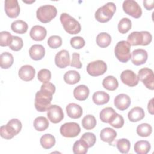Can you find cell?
<instances>
[{"label":"cell","instance_id":"obj_1","mask_svg":"<svg viewBox=\"0 0 154 154\" xmlns=\"http://www.w3.org/2000/svg\"><path fill=\"white\" fill-rule=\"evenodd\" d=\"M55 91V85L49 82L43 83L40 90L35 94L34 105L35 109L39 112L48 111L52 100V95Z\"/></svg>","mask_w":154,"mask_h":154},{"label":"cell","instance_id":"obj_2","mask_svg":"<svg viewBox=\"0 0 154 154\" xmlns=\"http://www.w3.org/2000/svg\"><path fill=\"white\" fill-rule=\"evenodd\" d=\"M22 125L17 119H12L9 120L7 125L1 126L0 128V134L2 138L10 140L18 134L22 129Z\"/></svg>","mask_w":154,"mask_h":154},{"label":"cell","instance_id":"obj_3","mask_svg":"<svg viewBox=\"0 0 154 154\" xmlns=\"http://www.w3.org/2000/svg\"><path fill=\"white\" fill-rule=\"evenodd\" d=\"M116 11V6L112 2H108L99 7L95 12V19L99 22H108L114 16Z\"/></svg>","mask_w":154,"mask_h":154},{"label":"cell","instance_id":"obj_4","mask_svg":"<svg viewBox=\"0 0 154 154\" xmlns=\"http://www.w3.org/2000/svg\"><path fill=\"white\" fill-rule=\"evenodd\" d=\"M152 40V34L146 31H134L127 38V42L132 46H146L150 43Z\"/></svg>","mask_w":154,"mask_h":154},{"label":"cell","instance_id":"obj_5","mask_svg":"<svg viewBox=\"0 0 154 154\" xmlns=\"http://www.w3.org/2000/svg\"><path fill=\"white\" fill-rule=\"evenodd\" d=\"M64 30L70 34H76L81 31V27L78 21L69 14L63 13L60 17Z\"/></svg>","mask_w":154,"mask_h":154},{"label":"cell","instance_id":"obj_6","mask_svg":"<svg viewBox=\"0 0 154 154\" xmlns=\"http://www.w3.org/2000/svg\"><path fill=\"white\" fill-rule=\"evenodd\" d=\"M57 14L56 7L52 5L47 4L40 6L36 11L37 18L42 23H46L55 18Z\"/></svg>","mask_w":154,"mask_h":154},{"label":"cell","instance_id":"obj_7","mask_svg":"<svg viewBox=\"0 0 154 154\" xmlns=\"http://www.w3.org/2000/svg\"><path fill=\"white\" fill-rule=\"evenodd\" d=\"M116 58L122 63H126L131 58V45L125 40L119 42L114 49Z\"/></svg>","mask_w":154,"mask_h":154},{"label":"cell","instance_id":"obj_8","mask_svg":"<svg viewBox=\"0 0 154 154\" xmlns=\"http://www.w3.org/2000/svg\"><path fill=\"white\" fill-rule=\"evenodd\" d=\"M107 70L106 63L102 60L90 62L87 66V72L91 76H98L103 75Z\"/></svg>","mask_w":154,"mask_h":154},{"label":"cell","instance_id":"obj_9","mask_svg":"<svg viewBox=\"0 0 154 154\" xmlns=\"http://www.w3.org/2000/svg\"><path fill=\"white\" fill-rule=\"evenodd\" d=\"M123 11L128 15L134 17L139 18L142 14V10L138 4L134 0L124 1L122 5Z\"/></svg>","mask_w":154,"mask_h":154},{"label":"cell","instance_id":"obj_10","mask_svg":"<svg viewBox=\"0 0 154 154\" xmlns=\"http://www.w3.org/2000/svg\"><path fill=\"white\" fill-rule=\"evenodd\" d=\"M60 131L61 134L67 138H73L79 135L81 132V128L76 122H67L62 125Z\"/></svg>","mask_w":154,"mask_h":154},{"label":"cell","instance_id":"obj_11","mask_svg":"<svg viewBox=\"0 0 154 154\" xmlns=\"http://www.w3.org/2000/svg\"><path fill=\"white\" fill-rule=\"evenodd\" d=\"M138 78L144 85L150 90L154 89V75L153 72L149 68H142L138 73Z\"/></svg>","mask_w":154,"mask_h":154},{"label":"cell","instance_id":"obj_12","mask_svg":"<svg viewBox=\"0 0 154 154\" xmlns=\"http://www.w3.org/2000/svg\"><path fill=\"white\" fill-rule=\"evenodd\" d=\"M64 112L62 108L57 105H52L48 109L47 116L49 120L53 123H58L64 119Z\"/></svg>","mask_w":154,"mask_h":154},{"label":"cell","instance_id":"obj_13","mask_svg":"<svg viewBox=\"0 0 154 154\" xmlns=\"http://www.w3.org/2000/svg\"><path fill=\"white\" fill-rule=\"evenodd\" d=\"M4 10L6 14L10 18L17 17L20 13V6L17 0H5Z\"/></svg>","mask_w":154,"mask_h":154},{"label":"cell","instance_id":"obj_14","mask_svg":"<svg viewBox=\"0 0 154 154\" xmlns=\"http://www.w3.org/2000/svg\"><path fill=\"white\" fill-rule=\"evenodd\" d=\"M122 82L129 87H134L138 84L137 75L131 70H125L120 75Z\"/></svg>","mask_w":154,"mask_h":154},{"label":"cell","instance_id":"obj_15","mask_svg":"<svg viewBox=\"0 0 154 154\" xmlns=\"http://www.w3.org/2000/svg\"><path fill=\"white\" fill-rule=\"evenodd\" d=\"M55 63L56 66L60 68H66L70 65V55L69 52L66 49L59 51L55 57Z\"/></svg>","mask_w":154,"mask_h":154},{"label":"cell","instance_id":"obj_16","mask_svg":"<svg viewBox=\"0 0 154 154\" xmlns=\"http://www.w3.org/2000/svg\"><path fill=\"white\" fill-rule=\"evenodd\" d=\"M148 58V54L146 50L137 49L132 51L131 57L132 63L135 66H140L144 64Z\"/></svg>","mask_w":154,"mask_h":154},{"label":"cell","instance_id":"obj_17","mask_svg":"<svg viewBox=\"0 0 154 154\" xmlns=\"http://www.w3.org/2000/svg\"><path fill=\"white\" fill-rule=\"evenodd\" d=\"M114 105L120 111H124L129 108L131 104L130 97L124 93L118 94L114 99Z\"/></svg>","mask_w":154,"mask_h":154},{"label":"cell","instance_id":"obj_18","mask_svg":"<svg viewBox=\"0 0 154 154\" xmlns=\"http://www.w3.org/2000/svg\"><path fill=\"white\" fill-rule=\"evenodd\" d=\"M18 75L19 78L23 81H29L34 78L35 70L30 65H24L20 68Z\"/></svg>","mask_w":154,"mask_h":154},{"label":"cell","instance_id":"obj_19","mask_svg":"<svg viewBox=\"0 0 154 154\" xmlns=\"http://www.w3.org/2000/svg\"><path fill=\"white\" fill-rule=\"evenodd\" d=\"M47 31L46 28L40 25H35L32 27L29 32V35L32 39L35 41H42L46 37Z\"/></svg>","mask_w":154,"mask_h":154},{"label":"cell","instance_id":"obj_20","mask_svg":"<svg viewBox=\"0 0 154 154\" xmlns=\"http://www.w3.org/2000/svg\"><path fill=\"white\" fill-rule=\"evenodd\" d=\"M117 137V132L109 127L103 128L100 133V138L101 140L108 143L109 145H112L114 140Z\"/></svg>","mask_w":154,"mask_h":154},{"label":"cell","instance_id":"obj_21","mask_svg":"<svg viewBox=\"0 0 154 154\" xmlns=\"http://www.w3.org/2000/svg\"><path fill=\"white\" fill-rule=\"evenodd\" d=\"M29 54L32 60L35 61L40 60L45 55V49L42 45H33L29 48Z\"/></svg>","mask_w":154,"mask_h":154},{"label":"cell","instance_id":"obj_22","mask_svg":"<svg viewBox=\"0 0 154 154\" xmlns=\"http://www.w3.org/2000/svg\"><path fill=\"white\" fill-rule=\"evenodd\" d=\"M67 116L72 119H79L83 113L82 107L75 103H70L66 106V108Z\"/></svg>","mask_w":154,"mask_h":154},{"label":"cell","instance_id":"obj_23","mask_svg":"<svg viewBox=\"0 0 154 154\" xmlns=\"http://www.w3.org/2000/svg\"><path fill=\"white\" fill-rule=\"evenodd\" d=\"M145 116L144 109L139 106L132 108L128 114V117L129 121L137 122L142 120Z\"/></svg>","mask_w":154,"mask_h":154},{"label":"cell","instance_id":"obj_24","mask_svg":"<svg viewBox=\"0 0 154 154\" xmlns=\"http://www.w3.org/2000/svg\"><path fill=\"white\" fill-rule=\"evenodd\" d=\"M89 89L85 85H79L76 87L73 90L74 97L79 101H83L87 99L89 95Z\"/></svg>","mask_w":154,"mask_h":154},{"label":"cell","instance_id":"obj_25","mask_svg":"<svg viewBox=\"0 0 154 154\" xmlns=\"http://www.w3.org/2000/svg\"><path fill=\"white\" fill-rule=\"evenodd\" d=\"M109 98V95L103 91H97L94 93L92 97L93 102L97 105H102L108 103Z\"/></svg>","mask_w":154,"mask_h":154},{"label":"cell","instance_id":"obj_26","mask_svg":"<svg viewBox=\"0 0 154 154\" xmlns=\"http://www.w3.org/2000/svg\"><path fill=\"white\" fill-rule=\"evenodd\" d=\"M150 143L146 140H140L134 144V151L137 154H147L150 150Z\"/></svg>","mask_w":154,"mask_h":154},{"label":"cell","instance_id":"obj_27","mask_svg":"<svg viewBox=\"0 0 154 154\" xmlns=\"http://www.w3.org/2000/svg\"><path fill=\"white\" fill-rule=\"evenodd\" d=\"M14 61L13 56L8 52H2L0 55V66L2 69H7L10 68Z\"/></svg>","mask_w":154,"mask_h":154},{"label":"cell","instance_id":"obj_28","mask_svg":"<svg viewBox=\"0 0 154 154\" xmlns=\"http://www.w3.org/2000/svg\"><path fill=\"white\" fill-rule=\"evenodd\" d=\"M28 24L23 20H16L12 22L11 25V30L17 34H24L28 30Z\"/></svg>","mask_w":154,"mask_h":154},{"label":"cell","instance_id":"obj_29","mask_svg":"<svg viewBox=\"0 0 154 154\" xmlns=\"http://www.w3.org/2000/svg\"><path fill=\"white\" fill-rule=\"evenodd\" d=\"M40 142L43 149H49L55 145V138L54 136L50 134H45L41 137Z\"/></svg>","mask_w":154,"mask_h":154},{"label":"cell","instance_id":"obj_30","mask_svg":"<svg viewBox=\"0 0 154 154\" xmlns=\"http://www.w3.org/2000/svg\"><path fill=\"white\" fill-rule=\"evenodd\" d=\"M81 76L79 73L76 70H69L64 75V81L70 85H73L78 82Z\"/></svg>","mask_w":154,"mask_h":154},{"label":"cell","instance_id":"obj_31","mask_svg":"<svg viewBox=\"0 0 154 154\" xmlns=\"http://www.w3.org/2000/svg\"><path fill=\"white\" fill-rule=\"evenodd\" d=\"M102 85L108 90L114 91L118 87L119 83L116 77L113 76H108L103 79Z\"/></svg>","mask_w":154,"mask_h":154},{"label":"cell","instance_id":"obj_32","mask_svg":"<svg viewBox=\"0 0 154 154\" xmlns=\"http://www.w3.org/2000/svg\"><path fill=\"white\" fill-rule=\"evenodd\" d=\"M96 43L101 48L108 46L111 42V35L106 32H100L96 37Z\"/></svg>","mask_w":154,"mask_h":154},{"label":"cell","instance_id":"obj_33","mask_svg":"<svg viewBox=\"0 0 154 154\" xmlns=\"http://www.w3.org/2000/svg\"><path fill=\"white\" fill-rule=\"evenodd\" d=\"M116 113L117 112L112 108L106 107L100 112V119L104 123H109V122Z\"/></svg>","mask_w":154,"mask_h":154},{"label":"cell","instance_id":"obj_34","mask_svg":"<svg viewBox=\"0 0 154 154\" xmlns=\"http://www.w3.org/2000/svg\"><path fill=\"white\" fill-rule=\"evenodd\" d=\"M33 125L37 131H43L48 128L49 121L45 117L39 116L35 119Z\"/></svg>","mask_w":154,"mask_h":154},{"label":"cell","instance_id":"obj_35","mask_svg":"<svg viewBox=\"0 0 154 154\" xmlns=\"http://www.w3.org/2000/svg\"><path fill=\"white\" fill-rule=\"evenodd\" d=\"M88 147L86 143L82 139L76 141L73 146V152L75 154H85L88 151Z\"/></svg>","mask_w":154,"mask_h":154},{"label":"cell","instance_id":"obj_36","mask_svg":"<svg viewBox=\"0 0 154 154\" xmlns=\"http://www.w3.org/2000/svg\"><path fill=\"white\" fill-rule=\"evenodd\" d=\"M82 127L87 130L93 129L96 125V120L94 116L91 114L86 115L81 121Z\"/></svg>","mask_w":154,"mask_h":154},{"label":"cell","instance_id":"obj_37","mask_svg":"<svg viewBox=\"0 0 154 154\" xmlns=\"http://www.w3.org/2000/svg\"><path fill=\"white\" fill-rule=\"evenodd\" d=\"M152 132V128L149 123H141L137 128V134L142 137H146L149 136Z\"/></svg>","mask_w":154,"mask_h":154},{"label":"cell","instance_id":"obj_38","mask_svg":"<svg viewBox=\"0 0 154 154\" xmlns=\"http://www.w3.org/2000/svg\"><path fill=\"white\" fill-rule=\"evenodd\" d=\"M117 27L119 31L121 34H126L132 27L131 20L127 17H123L119 21Z\"/></svg>","mask_w":154,"mask_h":154},{"label":"cell","instance_id":"obj_39","mask_svg":"<svg viewBox=\"0 0 154 154\" xmlns=\"http://www.w3.org/2000/svg\"><path fill=\"white\" fill-rule=\"evenodd\" d=\"M116 146L118 150L122 153H127L131 147L130 141L126 138H121L117 141Z\"/></svg>","mask_w":154,"mask_h":154},{"label":"cell","instance_id":"obj_40","mask_svg":"<svg viewBox=\"0 0 154 154\" xmlns=\"http://www.w3.org/2000/svg\"><path fill=\"white\" fill-rule=\"evenodd\" d=\"M13 40V35L8 31H3L0 32V46H7L10 45Z\"/></svg>","mask_w":154,"mask_h":154},{"label":"cell","instance_id":"obj_41","mask_svg":"<svg viewBox=\"0 0 154 154\" xmlns=\"http://www.w3.org/2000/svg\"><path fill=\"white\" fill-rule=\"evenodd\" d=\"M109 124L115 128H120L124 125L123 117L122 116L116 113L109 122Z\"/></svg>","mask_w":154,"mask_h":154},{"label":"cell","instance_id":"obj_42","mask_svg":"<svg viewBox=\"0 0 154 154\" xmlns=\"http://www.w3.org/2000/svg\"><path fill=\"white\" fill-rule=\"evenodd\" d=\"M81 139L84 140L87 144L88 148L93 147L96 141L95 135L92 132H85L81 137Z\"/></svg>","mask_w":154,"mask_h":154},{"label":"cell","instance_id":"obj_43","mask_svg":"<svg viewBox=\"0 0 154 154\" xmlns=\"http://www.w3.org/2000/svg\"><path fill=\"white\" fill-rule=\"evenodd\" d=\"M23 46V42L22 39L18 36L13 35V40L9 45V48L13 51H18L22 48Z\"/></svg>","mask_w":154,"mask_h":154},{"label":"cell","instance_id":"obj_44","mask_svg":"<svg viewBox=\"0 0 154 154\" xmlns=\"http://www.w3.org/2000/svg\"><path fill=\"white\" fill-rule=\"evenodd\" d=\"M48 46L53 49H57L62 45V39L58 35H52L49 37L47 41Z\"/></svg>","mask_w":154,"mask_h":154},{"label":"cell","instance_id":"obj_45","mask_svg":"<svg viewBox=\"0 0 154 154\" xmlns=\"http://www.w3.org/2000/svg\"><path fill=\"white\" fill-rule=\"evenodd\" d=\"M37 78L38 79L43 83L49 82L51 78V73L48 69H42L38 72Z\"/></svg>","mask_w":154,"mask_h":154},{"label":"cell","instance_id":"obj_46","mask_svg":"<svg viewBox=\"0 0 154 154\" xmlns=\"http://www.w3.org/2000/svg\"><path fill=\"white\" fill-rule=\"evenodd\" d=\"M70 43L72 48L76 49H79L83 48L85 44L84 39L79 36L72 37L70 39Z\"/></svg>","mask_w":154,"mask_h":154},{"label":"cell","instance_id":"obj_47","mask_svg":"<svg viewBox=\"0 0 154 154\" xmlns=\"http://www.w3.org/2000/svg\"><path fill=\"white\" fill-rule=\"evenodd\" d=\"M80 55L78 53L74 52L72 54V61L70 64L71 67H75L77 69H81L82 67V63L80 61Z\"/></svg>","mask_w":154,"mask_h":154},{"label":"cell","instance_id":"obj_48","mask_svg":"<svg viewBox=\"0 0 154 154\" xmlns=\"http://www.w3.org/2000/svg\"><path fill=\"white\" fill-rule=\"evenodd\" d=\"M143 5L146 10H151L154 7V1L153 0H144Z\"/></svg>","mask_w":154,"mask_h":154},{"label":"cell","instance_id":"obj_49","mask_svg":"<svg viewBox=\"0 0 154 154\" xmlns=\"http://www.w3.org/2000/svg\"><path fill=\"white\" fill-rule=\"evenodd\" d=\"M153 98L151 99V100L149 102L147 105V109L150 114H153Z\"/></svg>","mask_w":154,"mask_h":154}]
</instances>
